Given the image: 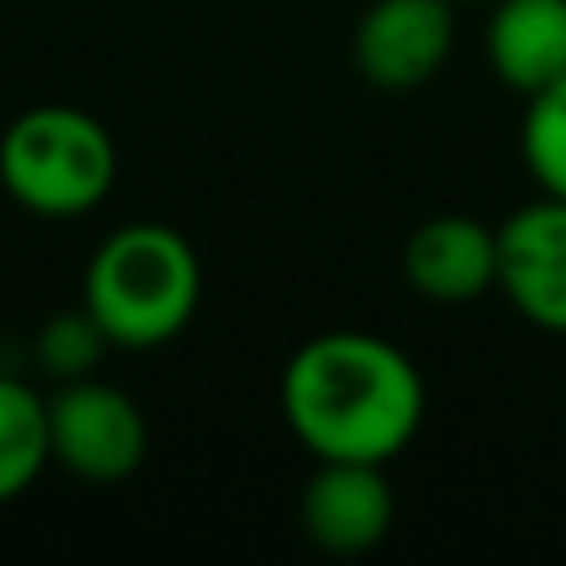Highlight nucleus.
I'll use <instances>...</instances> for the list:
<instances>
[{"label":"nucleus","instance_id":"1","mask_svg":"<svg viewBox=\"0 0 566 566\" xmlns=\"http://www.w3.org/2000/svg\"><path fill=\"white\" fill-rule=\"evenodd\" d=\"M283 422L313 462H382L412 448L428 418L422 373L398 343L363 328H328L289 358L279 382Z\"/></svg>","mask_w":566,"mask_h":566},{"label":"nucleus","instance_id":"2","mask_svg":"<svg viewBox=\"0 0 566 566\" xmlns=\"http://www.w3.org/2000/svg\"><path fill=\"white\" fill-rule=\"evenodd\" d=\"M205 298V269L179 229L125 224L90 254L80 308L99 323L109 348H165L195 323Z\"/></svg>","mask_w":566,"mask_h":566},{"label":"nucleus","instance_id":"3","mask_svg":"<svg viewBox=\"0 0 566 566\" xmlns=\"http://www.w3.org/2000/svg\"><path fill=\"white\" fill-rule=\"evenodd\" d=\"M119 179L115 135L75 105H35L0 135V189L35 219H80Z\"/></svg>","mask_w":566,"mask_h":566},{"label":"nucleus","instance_id":"4","mask_svg":"<svg viewBox=\"0 0 566 566\" xmlns=\"http://www.w3.org/2000/svg\"><path fill=\"white\" fill-rule=\"evenodd\" d=\"M50 462L90 488L135 478L149 452V422L125 388L99 378H70L45 398Z\"/></svg>","mask_w":566,"mask_h":566},{"label":"nucleus","instance_id":"5","mask_svg":"<svg viewBox=\"0 0 566 566\" xmlns=\"http://www.w3.org/2000/svg\"><path fill=\"white\" fill-rule=\"evenodd\" d=\"M458 0H373L353 25V65L373 90H422L452 55Z\"/></svg>","mask_w":566,"mask_h":566},{"label":"nucleus","instance_id":"6","mask_svg":"<svg viewBox=\"0 0 566 566\" xmlns=\"http://www.w3.org/2000/svg\"><path fill=\"white\" fill-rule=\"evenodd\" d=\"M497 293L532 328L566 333V199H532L497 224Z\"/></svg>","mask_w":566,"mask_h":566},{"label":"nucleus","instance_id":"7","mask_svg":"<svg viewBox=\"0 0 566 566\" xmlns=\"http://www.w3.org/2000/svg\"><path fill=\"white\" fill-rule=\"evenodd\" d=\"M392 502L382 462H338L323 458L298 492V527L328 557H363L392 532Z\"/></svg>","mask_w":566,"mask_h":566},{"label":"nucleus","instance_id":"8","mask_svg":"<svg viewBox=\"0 0 566 566\" xmlns=\"http://www.w3.org/2000/svg\"><path fill=\"white\" fill-rule=\"evenodd\" d=\"M402 279L428 303H478L497 289V229L478 214H432L402 244Z\"/></svg>","mask_w":566,"mask_h":566},{"label":"nucleus","instance_id":"9","mask_svg":"<svg viewBox=\"0 0 566 566\" xmlns=\"http://www.w3.org/2000/svg\"><path fill=\"white\" fill-rule=\"evenodd\" d=\"M488 65L522 99L566 80V0H497L488 15Z\"/></svg>","mask_w":566,"mask_h":566},{"label":"nucleus","instance_id":"10","mask_svg":"<svg viewBox=\"0 0 566 566\" xmlns=\"http://www.w3.org/2000/svg\"><path fill=\"white\" fill-rule=\"evenodd\" d=\"M45 468H50L45 398L25 378L0 373V507L35 488V478Z\"/></svg>","mask_w":566,"mask_h":566},{"label":"nucleus","instance_id":"11","mask_svg":"<svg viewBox=\"0 0 566 566\" xmlns=\"http://www.w3.org/2000/svg\"><path fill=\"white\" fill-rule=\"evenodd\" d=\"M522 165L542 195L566 199V80L527 95L522 115Z\"/></svg>","mask_w":566,"mask_h":566},{"label":"nucleus","instance_id":"12","mask_svg":"<svg viewBox=\"0 0 566 566\" xmlns=\"http://www.w3.org/2000/svg\"><path fill=\"white\" fill-rule=\"evenodd\" d=\"M109 348V338L99 333V323L85 308L55 313L35 338V358L45 363V373H55L60 382L70 378H90V368L99 363V353Z\"/></svg>","mask_w":566,"mask_h":566}]
</instances>
